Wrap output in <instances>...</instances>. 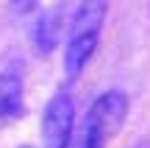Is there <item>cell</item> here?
<instances>
[{
  "instance_id": "obj_7",
  "label": "cell",
  "mask_w": 150,
  "mask_h": 148,
  "mask_svg": "<svg viewBox=\"0 0 150 148\" xmlns=\"http://www.w3.org/2000/svg\"><path fill=\"white\" fill-rule=\"evenodd\" d=\"M8 3H11V11H14V14L25 17V14H31V11L36 9L39 0H8Z\"/></svg>"
},
{
  "instance_id": "obj_6",
  "label": "cell",
  "mask_w": 150,
  "mask_h": 148,
  "mask_svg": "<svg viewBox=\"0 0 150 148\" xmlns=\"http://www.w3.org/2000/svg\"><path fill=\"white\" fill-rule=\"evenodd\" d=\"M108 140L97 132L92 123H81V132H78V140H75V148H106Z\"/></svg>"
},
{
  "instance_id": "obj_3",
  "label": "cell",
  "mask_w": 150,
  "mask_h": 148,
  "mask_svg": "<svg viewBox=\"0 0 150 148\" xmlns=\"http://www.w3.org/2000/svg\"><path fill=\"white\" fill-rule=\"evenodd\" d=\"M128 106L131 104H128V95L125 92H120V89H106L103 95H97V98L92 101V106H89L83 120L92 123L106 140H114L120 134V129H122L125 117H128Z\"/></svg>"
},
{
  "instance_id": "obj_4",
  "label": "cell",
  "mask_w": 150,
  "mask_h": 148,
  "mask_svg": "<svg viewBox=\"0 0 150 148\" xmlns=\"http://www.w3.org/2000/svg\"><path fill=\"white\" fill-rule=\"evenodd\" d=\"M61 28H64V9L56 6V9H47L45 14H39L36 25H33V45L42 56L53 53V48L59 45Z\"/></svg>"
},
{
  "instance_id": "obj_2",
  "label": "cell",
  "mask_w": 150,
  "mask_h": 148,
  "mask_svg": "<svg viewBox=\"0 0 150 148\" xmlns=\"http://www.w3.org/2000/svg\"><path fill=\"white\" fill-rule=\"evenodd\" d=\"M75 132V101L67 89L47 101L42 115V143L45 148H70Z\"/></svg>"
},
{
  "instance_id": "obj_8",
  "label": "cell",
  "mask_w": 150,
  "mask_h": 148,
  "mask_svg": "<svg viewBox=\"0 0 150 148\" xmlns=\"http://www.w3.org/2000/svg\"><path fill=\"white\" fill-rule=\"evenodd\" d=\"M136 148H150V143H147V140H142V143L136 145Z\"/></svg>"
},
{
  "instance_id": "obj_5",
  "label": "cell",
  "mask_w": 150,
  "mask_h": 148,
  "mask_svg": "<svg viewBox=\"0 0 150 148\" xmlns=\"http://www.w3.org/2000/svg\"><path fill=\"white\" fill-rule=\"evenodd\" d=\"M22 78L17 70L0 73V120H14L22 115Z\"/></svg>"
},
{
  "instance_id": "obj_9",
  "label": "cell",
  "mask_w": 150,
  "mask_h": 148,
  "mask_svg": "<svg viewBox=\"0 0 150 148\" xmlns=\"http://www.w3.org/2000/svg\"><path fill=\"white\" fill-rule=\"evenodd\" d=\"M25 148H31V145H25Z\"/></svg>"
},
{
  "instance_id": "obj_1",
  "label": "cell",
  "mask_w": 150,
  "mask_h": 148,
  "mask_svg": "<svg viewBox=\"0 0 150 148\" xmlns=\"http://www.w3.org/2000/svg\"><path fill=\"white\" fill-rule=\"evenodd\" d=\"M108 14V0H81L70 20V34L64 45V73L78 78L92 61L103 34V22Z\"/></svg>"
}]
</instances>
